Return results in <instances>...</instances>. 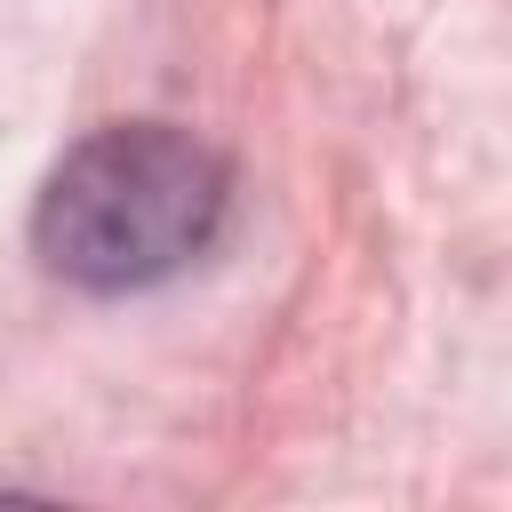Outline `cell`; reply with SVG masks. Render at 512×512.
I'll use <instances>...</instances> for the list:
<instances>
[{"instance_id": "6da1fadb", "label": "cell", "mask_w": 512, "mask_h": 512, "mask_svg": "<svg viewBox=\"0 0 512 512\" xmlns=\"http://www.w3.org/2000/svg\"><path fill=\"white\" fill-rule=\"evenodd\" d=\"M232 168L168 120L88 128L32 200V256L88 296H136L200 264L224 232Z\"/></svg>"}]
</instances>
